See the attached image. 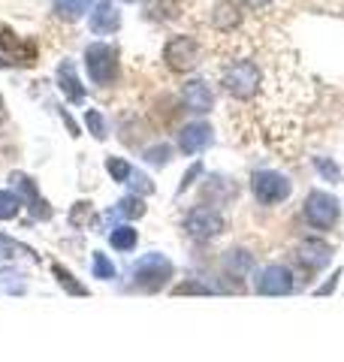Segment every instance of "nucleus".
Instances as JSON below:
<instances>
[{
	"instance_id": "obj_36",
	"label": "nucleus",
	"mask_w": 344,
	"mask_h": 362,
	"mask_svg": "<svg viewBox=\"0 0 344 362\" xmlns=\"http://www.w3.org/2000/svg\"><path fill=\"white\" fill-rule=\"evenodd\" d=\"M61 118H64V124H67V130H70V136H79V133H82V130H79V124H76L70 115H67V109H61Z\"/></svg>"
},
{
	"instance_id": "obj_7",
	"label": "nucleus",
	"mask_w": 344,
	"mask_h": 362,
	"mask_svg": "<svg viewBox=\"0 0 344 362\" xmlns=\"http://www.w3.org/2000/svg\"><path fill=\"white\" fill-rule=\"evenodd\" d=\"M302 214L317 230H332L341 218V202L332 194H326V190H311L302 202Z\"/></svg>"
},
{
	"instance_id": "obj_35",
	"label": "nucleus",
	"mask_w": 344,
	"mask_h": 362,
	"mask_svg": "<svg viewBox=\"0 0 344 362\" xmlns=\"http://www.w3.org/2000/svg\"><path fill=\"white\" fill-rule=\"evenodd\" d=\"M338 278H341V269L332 272V278H329V281H323V284H320V287L314 290V296H329V293L338 287Z\"/></svg>"
},
{
	"instance_id": "obj_31",
	"label": "nucleus",
	"mask_w": 344,
	"mask_h": 362,
	"mask_svg": "<svg viewBox=\"0 0 344 362\" xmlns=\"http://www.w3.org/2000/svg\"><path fill=\"white\" fill-rule=\"evenodd\" d=\"M28 211H30V221H52V214H55V209L49 206V199L45 197L28 199Z\"/></svg>"
},
{
	"instance_id": "obj_8",
	"label": "nucleus",
	"mask_w": 344,
	"mask_h": 362,
	"mask_svg": "<svg viewBox=\"0 0 344 362\" xmlns=\"http://www.w3.org/2000/svg\"><path fill=\"white\" fill-rule=\"evenodd\" d=\"M293 287H296L293 272L287 266H281V263L263 266L254 275V290L260 293V296H290Z\"/></svg>"
},
{
	"instance_id": "obj_37",
	"label": "nucleus",
	"mask_w": 344,
	"mask_h": 362,
	"mask_svg": "<svg viewBox=\"0 0 344 362\" xmlns=\"http://www.w3.org/2000/svg\"><path fill=\"white\" fill-rule=\"evenodd\" d=\"M245 4H248L251 9H263V6H269L272 0H245Z\"/></svg>"
},
{
	"instance_id": "obj_30",
	"label": "nucleus",
	"mask_w": 344,
	"mask_h": 362,
	"mask_svg": "<svg viewBox=\"0 0 344 362\" xmlns=\"http://www.w3.org/2000/svg\"><path fill=\"white\" fill-rule=\"evenodd\" d=\"M314 169L320 173V178L323 181H341V169H338V163L336 160H329V157H314Z\"/></svg>"
},
{
	"instance_id": "obj_15",
	"label": "nucleus",
	"mask_w": 344,
	"mask_h": 362,
	"mask_svg": "<svg viewBox=\"0 0 344 362\" xmlns=\"http://www.w3.org/2000/svg\"><path fill=\"white\" fill-rule=\"evenodd\" d=\"M121 28V13L112 0H100L91 13V30L94 33H115Z\"/></svg>"
},
{
	"instance_id": "obj_13",
	"label": "nucleus",
	"mask_w": 344,
	"mask_h": 362,
	"mask_svg": "<svg viewBox=\"0 0 344 362\" xmlns=\"http://www.w3.org/2000/svg\"><path fill=\"white\" fill-rule=\"evenodd\" d=\"M57 88L64 90V97L70 100L73 106H82L85 97H88L82 82H79V76H76V64L73 61H61V66H57Z\"/></svg>"
},
{
	"instance_id": "obj_12",
	"label": "nucleus",
	"mask_w": 344,
	"mask_h": 362,
	"mask_svg": "<svg viewBox=\"0 0 344 362\" xmlns=\"http://www.w3.org/2000/svg\"><path fill=\"white\" fill-rule=\"evenodd\" d=\"M296 263H299L305 272H320L332 263V247L320 239H308L296 247Z\"/></svg>"
},
{
	"instance_id": "obj_19",
	"label": "nucleus",
	"mask_w": 344,
	"mask_h": 362,
	"mask_svg": "<svg viewBox=\"0 0 344 362\" xmlns=\"http://www.w3.org/2000/svg\"><path fill=\"white\" fill-rule=\"evenodd\" d=\"M109 245L115 247V251L130 254L133 247L139 245V233H136L130 223H118V226H112V233H109Z\"/></svg>"
},
{
	"instance_id": "obj_34",
	"label": "nucleus",
	"mask_w": 344,
	"mask_h": 362,
	"mask_svg": "<svg viewBox=\"0 0 344 362\" xmlns=\"http://www.w3.org/2000/svg\"><path fill=\"white\" fill-rule=\"evenodd\" d=\"M205 173V169H202V163H193L190 169H188V173H185V178H181V185H178V194H185V190L188 187H193V185H197V178Z\"/></svg>"
},
{
	"instance_id": "obj_33",
	"label": "nucleus",
	"mask_w": 344,
	"mask_h": 362,
	"mask_svg": "<svg viewBox=\"0 0 344 362\" xmlns=\"http://www.w3.org/2000/svg\"><path fill=\"white\" fill-rule=\"evenodd\" d=\"M85 124H88V130H91V136H94V139H106V121H103V115H100V112L97 109H88L85 112Z\"/></svg>"
},
{
	"instance_id": "obj_22",
	"label": "nucleus",
	"mask_w": 344,
	"mask_h": 362,
	"mask_svg": "<svg viewBox=\"0 0 344 362\" xmlns=\"http://www.w3.org/2000/svg\"><path fill=\"white\" fill-rule=\"evenodd\" d=\"M214 28H221V30H229V28H236L239 21H242V16H239V6L236 4H229V0H221V4L214 6Z\"/></svg>"
},
{
	"instance_id": "obj_10",
	"label": "nucleus",
	"mask_w": 344,
	"mask_h": 362,
	"mask_svg": "<svg viewBox=\"0 0 344 362\" xmlns=\"http://www.w3.org/2000/svg\"><path fill=\"white\" fill-rule=\"evenodd\" d=\"M212 139H214L212 124L193 121V124H188V127L178 130V151H181V154H200V151L209 148Z\"/></svg>"
},
{
	"instance_id": "obj_38",
	"label": "nucleus",
	"mask_w": 344,
	"mask_h": 362,
	"mask_svg": "<svg viewBox=\"0 0 344 362\" xmlns=\"http://www.w3.org/2000/svg\"><path fill=\"white\" fill-rule=\"evenodd\" d=\"M6 118V109H4V100H0V121Z\"/></svg>"
},
{
	"instance_id": "obj_18",
	"label": "nucleus",
	"mask_w": 344,
	"mask_h": 362,
	"mask_svg": "<svg viewBox=\"0 0 344 362\" xmlns=\"http://www.w3.org/2000/svg\"><path fill=\"white\" fill-rule=\"evenodd\" d=\"M0 293H9V296H25V293H28L25 272L16 269V266H4V269H0Z\"/></svg>"
},
{
	"instance_id": "obj_32",
	"label": "nucleus",
	"mask_w": 344,
	"mask_h": 362,
	"mask_svg": "<svg viewBox=\"0 0 344 362\" xmlns=\"http://www.w3.org/2000/svg\"><path fill=\"white\" fill-rule=\"evenodd\" d=\"M142 160L151 163V166H166L172 160V148H169V145H154V148H145Z\"/></svg>"
},
{
	"instance_id": "obj_6",
	"label": "nucleus",
	"mask_w": 344,
	"mask_h": 362,
	"mask_svg": "<svg viewBox=\"0 0 344 362\" xmlns=\"http://www.w3.org/2000/svg\"><path fill=\"white\" fill-rule=\"evenodd\" d=\"M224 230H227V221L214 206H193L185 214V233L193 242H212Z\"/></svg>"
},
{
	"instance_id": "obj_17",
	"label": "nucleus",
	"mask_w": 344,
	"mask_h": 362,
	"mask_svg": "<svg viewBox=\"0 0 344 362\" xmlns=\"http://www.w3.org/2000/svg\"><path fill=\"white\" fill-rule=\"evenodd\" d=\"M236 194H239V187L224 175H212V178H205V185H202V199H212V206L233 199Z\"/></svg>"
},
{
	"instance_id": "obj_16",
	"label": "nucleus",
	"mask_w": 344,
	"mask_h": 362,
	"mask_svg": "<svg viewBox=\"0 0 344 362\" xmlns=\"http://www.w3.org/2000/svg\"><path fill=\"white\" fill-rule=\"evenodd\" d=\"M254 254L245 251V247H229V251L224 254V269H227V275L229 278H236V281H242L248 278L251 272H254Z\"/></svg>"
},
{
	"instance_id": "obj_14",
	"label": "nucleus",
	"mask_w": 344,
	"mask_h": 362,
	"mask_svg": "<svg viewBox=\"0 0 344 362\" xmlns=\"http://www.w3.org/2000/svg\"><path fill=\"white\" fill-rule=\"evenodd\" d=\"M145 197H136V194H127V197H121L118 202H115V209H109L106 214H103V223L106 221H115V218H121V221H139L145 218Z\"/></svg>"
},
{
	"instance_id": "obj_9",
	"label": "nucleus",
	"mask_w": 344,
	"mask_h": 362,
	"mask_svg": "<svg viewBox=\"0 0 344 362\" xmlns=\"http://www.w3.org/2000/svg\"><path fill=\"white\" fill-rule=\"evenodd\" d=\"M164 61L172 73H190L200 64V42L193 37H172L164 49Z\"/></svg>"
},
{
	"instance_id": "obj_2",
	"label": "nucleus",
	"mask_w": 344,
	"mask_h": 362,
	"mask_svg": "<svg viewBox=\"0 0 344 362\" xmlns=\"http://www.w3.org/2000/svg\"><path fill=\"white\" fill-rule=\"evenodd\" d=\"M85 70L91 76V82L100 88H109L118 82V49L109 42H91L85 49Z\"/></svg>"
},
{
	"instance_id": "obj_5",
	"label": "nucleus",
	"mask_w": 344,
	"mask_h": 362,
	"mask_svg": "<svg viewBox=\"0 0 344 362\" xmlns=\"http://www.w3.org/2000/svg\"><path fill=\"white\" fill-rule=\"evenodd\" d=\"M251 194L260 206H278L293 194V181L275 173V169H260V173L251 175Z\"/></svg>"
},
{
	"instance_id": "obj_23",
	"label": "nucleus",
	"mask_w": 344,
	"mask_h": 362,
	"mask_svg": "<svg viewBox=\"0 0 344 362\" xmlns=\"http://www.w3.org/2000/svg\"><path fill=\"white\" fill-rule=\"evenodd\" d=\"M9 187H13L18 197H25V202L33 199V197H40L37 181H33L30 175H25V173H13V175H9Z\"/></svg>"
},
{
	"instance_id": "obj_24",
	"label": "nucleus",
	"mask_w": 344,
	"mask_h": 362,
	"mask_svg": "<svg viewBox=\"0 0 344 362\" xmlns=\"http://www.w3.org/2000/svg\"><path fill=\"white\" fill-rule=\"evenodd\" d=\"M21 211V197L16 190H0V221H13Z\"/></svg>"
},
{
	"instance_id": "obj_28",
	"label": "nucleus",
	"mask_w": 344,
	"mask_h": 362,
	"mask_svg": "<svg viewBox=\"0 0 344 362\" xmlns=\"http://www.w3.org/2000/svg\"><path fill=\"white\" fill-rule=\"evenodd\" d=\"M91 221H97V218H94V206H91L88 199L76 202V206H73V211H70V223H73L76 230H79V226H88Z\"/></svg>"
},
{
	"instance_id": "obj_29",
	"label": "nucleus",
	"mask_w": 344,
	"mask_h": 362,
	"mask_svg": "<svg viewBox=\"0 0 344 362\" xmlns=\"http://www.w3.org/2000/svg\"><path fill=\"white\" fill-rule=\"evenodd\" d=\"M172 293H176V296H212L214 287L202 284V281H185V284L172 287Z\"/></svg>"
},
{
	"instance_id": "obj_4",
	"label": "nucleus",
	"mask_w": 344,
	"mask_h": 362,
	"mask_svg": "<svg viewBox=\"0 0 344 362\" xmlns=\"http://www.w3.org/2000/svg\"><path fill=\"white\" fill-rule=\"evenodd\" d=\"M37 42L18 37L13 28L0 25V66H33L37 64Z\"/></svg>"
},
{
	"instance_id": "obj_26",
	"label": "nucleus",
	"mask_w": 344,
	"mask_h": 362,
	"mask_svg": "<svg viewBox=\"0 0 344 362\" xmlns=\"http://www.w3.org/2000/svg\"><path fill=\"white\" fill-rule=\"evenodd\" d=\"M130 169H133V166L124 160V157H106V173L112 175V181H118V185H127Z\"/></svg>"
},
{
	"instance_id": "obj_39",
	"label": "nucleus",
	"mask_w": 344,
	"mask_h": 362,
	"mask_svg": "<svg viewBox=\"0 0 344 362\" xmlns=\"http://www.w3.org/2000/svg\"><path fill=\"white\" fill-rule=\"evenodd\" d=\"M124 4H136V0H124Z\"/></svg>"
},
{
	"instance_id": "obj_25",
	"label": "nucleus",
	"mask_w": 344,
	"mask_h": 362,
	"mask_svg": "<svg viewBox=\"0 0 344 362\" xmlns=\"http://www.w3.org/2000/svg\"><path fill=\"white\" fill-rule=\"evenodd\" d=\"M127 187H130V194H136V197H151L154 194V181L148 178L145 173H139V169H130Z\"/></svg>"
},
{
	"instance_id": "obj_21",
	"label": "nucleus",
	"mask_w": 344,
	"mask_h": 362,
	"mask_svg": "<svg viewBox=\"0 0 344 362\" xmlns=\"http://www.w3.org/2000/svg\"><path fill=\"white\" fill-rule=\"evenodd\" d=\"M91 4H94V0H55V16L64 21H76L88 13Z\"/></svg>"
},
{
	"instance_id": "obj_11",
	"label": "nucleus",
	"mask_w": 344,
	"mask_h": 362,
	"mask_svg": "<svg viewBox=\"0 0 344 362\" xmlns=\"http://www.w3.org/2000/svg\"><path fill=\"white\" fill-rule=\"evenodd\" d=\"M181 103H185V109L193 112V115H209L214 106V94L202 78H190V82L181 88Z\"/></svg>"
},
{
	"instance_id": "obj_20",
	"label": "nucleus",
	"mask_w": 344,
	"mask_h": 362,
	"mask_svg": "<svg viewBox=\"0 0 344 362\" xmlns=\"http://www.w3.org/2000/svg\"><path fill=\"white\" fill-rule=\"evenodd\" d=\"M52 275L57 278V284H61L70 296H91V290L82 284V281H76V275L67 266H61V263H52Z\"/></svg>"
},
{
	"instance_id": "obj_3",
	"label": "nucleus",
	"mask_w": 344,
	"mask_h": 362,
	"mask_svg": "<svg viewBox=\"0 0 344 362\" xmlns=\"http://www.w3.org/2000/svg\"><path fill=\"white\" fill-rule=\"evenodd\" d=\"M260 66L254 61H233L224 70V90L236 100H251L260 90Z\"/></svg>"
},
{
	"instance_id": "obj_27",
	"label": "nucleus",
	"mask_w": 344,
	"mask_h": 362,
	"mask_svg": "<svg viewBox=\"0 0 344 362\" xmlns=\"http://www.w3.org/2000/svg\"><path fill=\"white\" fill-rule=\"evenodd\" d=\"M94 278H100V281H115V278H118L115 263L103 251H94Z\"/></svg>"
},
{
	"instance_id": "obj_1",
	"label": "nucleus",
	"mask_w": 344,
	"mask_h": 362,
	"mask_svg": "<svg viewBox=\"0 0 344 362\" xmlns=\"http://www.w3.org/2000/svg\"><path fill=\"white\" fill-rule=\"evenodd\" d=\"M172 278H176V266H172V259L166 254H160V251H151V254L139 257L130 266V284H127V290L160 293Z\"/></svg>"
}]
</instances>
